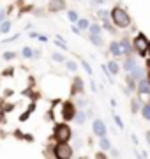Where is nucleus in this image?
I'll use <instances>...</instances> for the list:
<instances>
[{
  "label": "nucleus",
  "instance_id": "obj_1",
  "mask_svg": "<svg viewBox=\"0 0 150 159\" xmlns=\"http://www.w3.org/2000/svg\"><path fill=\"white\" fill-rule=\"evenodd\" d=\"M111 21L115 23L118 29H127L131 25V18H129V14L122 7H113V11H111Z\"/></svg>",
  "mask_w": 150,
  "mask_h": 159
},
{
  "label": "nucleus",
  "instance_id": "obj_2",
  "mask_svg": "<svg viewBox=\"0 0 150 159\" xmlns=\"http://www.w3.org/2000/svg\"><path fill=\"white\" fill-rule=\"evenodd\" d=\"M133 50L136 51L138 55H141V57L147 55V51H148V39H147V35H145V34H138V35H136L134 44H133Z\"/></svg>",
  "mask_w": 150,
  "mask_h": 159
},
{
  "label": "nucleus",
  "instance_id": "obj_3",
  "mask_svg": "<svg viewBox=\"0 0 150 159\" xmlns=\"http://www.w3.org/2000/svg\"><path fill=\"white\" fill-rule=\"evenodd\" d=\"M55 157L58 159H71L73 157V147L67 142H58L55 147Z\"/></svg>",
  "mask_w": 150,
  "mask_h": 159
},
{
  "label": "nucleus",
  "instance_id": "obj_4",
  "mask_svg": "<svg viewBox=\"0 0 150 159\" xmlns=\"http://www.w3.org/2000/svg\"><path fill=\"white\" fill-rule=\"evenodd\" d=\"M73 133H71V127L67 124H58L55 125V138L58 142H69Z\"/></svg>",
  "mask_w": 150,
  "mask_h": 159
},
{
  "label": "nucleus",
  "instance_id": "obj_5",
  "mask_svg": "<svg viewBox=\"0 0 150 159\" xmlns=\"http://www.w3.org/2000/svg\"><path fill=\"white\" fill-rule=\"evenodd\" d=\"M92 131H94V134H97L99 138H101V136H106V133H108V129H106L104 122H103V120H99V119L94 120V124H92Z\"/></svg>",
  "mask_w": 150,
  "mask_h": 159
},
{
  "label": "nucleus",
  "instance_id": "obj_6",
  "mask_svg": "<svg viewBox=\"0 0 150 159\" xmlns=\"http://www.w3.org/2000/svg\"><path fill=\"white\" fill-rule=\"evenodd\" d=\"M74 104L73 102H64V110H62V117L64 120H71V119H74Z\"/></svg>",
  "mask_w": 150,
  "mask_h": 159
},
{
  "label": "nucleus",
  "instance_id": "obj_7",
  "mask_svg": "<svg viewBox=\"0 0 150 159\" xmlns=\"http://www.w3.org/2000/svg\"><path fill=\"white\" fill-rule=\"evenodd\" d=\"M138 92L141 94V96H147V94H150V83H148V80L145 78V76L138 80Z\"/></svg>",
  "mask_w": 150,
  "mask_h": 159
},
{
  "label": "nucleus",
  "instance_id": "obj_8",
  "mask_svg": "<svg viewBox=\"0 0 150 159\" xmlns=\"http://www.w3.org/2000/svg\"><path fill=\"white\" fill-rule=\"evenodd\" d=\"M48 9L51 12H58V11H64L65 9V0H50V4H48Z\"/></svg>",
  "mask_w": 150,
  "mask_h": 159
},
{
  "label": "nucleus",
  "instance_id": "obj_9",
  "mask_svg": "<svg viewBox=\"0 0 150 159\" xmlns=\"http://www.w3.org/2000/svg\"><path fill=\"white\" fill-rule=\"evenodd\" d=\"M81 92H85L83 80H81L80 76H76V78H74V83H73V90H71V94H73V96H76V94H81Z\"/></svg>",
  "mask_w": 150,
  "mask_h": 159
},
{
  "label": "nucleus",
  "instance_id": "obj_10",
  "mask_svg": "<svg viewBox=\"0 0 150 159\" xmlns=\"http://www.w3.org/2000/svg\"><path fill=\"white\" fill-rule=\"evenodd\" d=\"M118 46H120L122 53H126V55H131V51H133V48H131V44H129V39L127 37H124V39L118 43Z\"/></svg>",
  "mask_w": 150,
  "mask_h": 159
},
{
  "label": "nucleus",
  "instance_id": "obj_11",
  "mask_svg": "<svg viewBox=\"0 0 150 159\" xmlns=\"http://www.w3.org/2000/svg\"><path fill=\"white\" fill-rule=\"evenodd\" d=\"M129 73H131V78H133L134 81H136V80H139V78H143V76H145V71H143V69H139L138 66H136V67H134L133 71H129Z\"/></svg>",
  "mask_w": 150,
  "mask_h": 159
},
{
  "label": "nucleus",
  "instance_id": "obj_12",
  "mask_svg": "<svg viewBox=\"0 0 150 159\" xmlns=\"http://www.w3.org/2000/svg\"><path fill=\"white\" fill-rule=\"evenodd\" d=\"M110 53L111 55H115V57H120L122 55V50H120V46H118L117 41H113V43L110 44Z\"/></svg>",
  "mask_w": 150,
  "mask_h": 159
},
{
  "label": "nucleus",
  "instance_id": "obj_13",
  "mask_svg": "<svg viewBox=\"0 0 150 159\" xmlns=\"http://www.w3.org/2000/svg\"><path fill=\"white\" fill-rule=\"evenodd\" d=\"M134 67H136V62H134L133 58H127L126 62H124V69L126 71H133Z\"/></svg>",
  "mask_w": 150,
  "mask_h": 159
},
{
  "label": "nucleus",
  "instance_id": "obj_14",
  "mask_svg": "<svg viewBox=\"0 0 150 159\" xmlns=\"http://www.w3.org/2000/svg\"><path fill=\"white\" fill-rule=\"evenodd\" d=\"M90 41H92L95 46H103V39L99 34H90Z\"/></svg>",
  "mask_w": 150,
  "mask_h": 159
},
{
  "label": "nucleus",
  "instance_id": "obj_15",
  "mask_svg": "<svg viewBox=\"0 0 150 159\" xmlns=\"http://www.w3.org/2000/svg\"><path fill=\"white\" fill-rule=\"evenodd\" d=\"M106 69H108L111 74H117V73H118V64L111 60V62H108V67H106Z\"/></svg>",
  "mask_w": 150,
  "mask_h": 159
},
{
  "label": "nucleus",
  "instance_id": "obj_16",
  "mask_svg": "<svg viewBox=\"0 0 150 159\" xmlns=\"http://www.w3.org/2000/svg\"><path fill=\"white\" fill-rule=\"evenodd\" d=\"M141 111H143V119L145 120H150V104H148V102H145V104H143Z\"/></svg>",
  "mask_w": 150,
  "mask_h": 159
},
{
  "label": "nucleus",
  "instance_id": "obj_17",
  "mask_svg": "<svg viewBox=\"0 0 150 159\" xmlns=\"http://www.w3.org/2000/svg\"><path fill=\"white\" fill-rule=\"evenodd\" d=\"M101 148H103V150H110V148H111L110 140H106L104 136H101Z\"/></svg>",
  "mask_w": 150,
  "mask_h": 159
},
{
  "label": "nucleus",
  "instance_id": "obj_18",
  "mask_svg": "<svg viewBox=\"0 0 150 159\" xmlns=\"http://www.w3.org/2000/svg\"><path fill=\"white\" fill-rule=\"evenodd\" d=\"M76 23L80 25V30H85V29H88V25H90V23H88V20H80V18L76 20Z\"/></svg>",
  "mask_w": 150,
  "mask_h": 159
},
{
  "label": "nucleus",
  "instance_id": "obj_19",
  "mask_svg": "<svg viewBox=\"0 0 150 159\" xmlns=\"http://www.w3.org/2000/svg\"><path fill=\"white\" fill-rule=\"evenodd\" d=\"M9 29H11V21H2V25H0V32H9Z\"/></svg>",
  "mask_w": 150,
  "mask_h": 159
},
{
  "label": "nucleus",
  "instance_id": "obj_20",
  "mask_svg": "<svg viewBox=\"0 0 150 159\" xmlns=\"http://www.w3.org/2000/svg\"><path fill=\"white\" fill-rule=\"evenodd\" d=\"M85 117H87V115L83 113V111H80L78 115L74 113V119H76V122H78V124H83V122H85Z\"/></svg>",
  "mask_w": 150,
  "mask_h": 159
},
{
  "label": "nucleus",
  "instance_id": "obj_21",
  "mask_svg": "<svg viewBox=\"0 0 150 159\" xmlns=\"http://www.w3.org/2000/svg\"><path fill=\"white\" fill-rule=\"evenodd\" d=\"M88 29H90V34H101V27L99 25H88Z\"/></svg>",
  "mask_w": 150,
  "mask_h": 159
},
{
  "label": "nucleus",
  "instance_id": "obj_22",
  "mask_svg": "<svg viewBox=\"0 0 150 159\" xmlns=\"http://www.w3.org/2000/svg\"><path fill=\"white\" fill-rule=\"evenodd\" d=\"M81 66H83V69H85V71H87V73L90 74V76L94 74V71H92V67H90V64H88V62H85V60H81Z\"/></svg>",
  "mask_w": 150,
  "mask_h": 159
},
{
  "label": "nucleus",
  "instance_id": "obj_23",
  "mask_svg": "<svg viewBox=\"0 0 150 159\" xmlns=\"http://www.w3.org/2000/svg\"><path fill=\"white\" fill-rule=\"evenodd\" d=\"M139 108H141V106H139V101H138V99H134V101H133V108H131V111H133V113H138Z\"/></svg>",
  "mask_w": 150,
  "mask_h": 159
},
{
  "label": "nucleus",
  "instance_id": "obj_24",
  "mask_svg": "<svg viewBox=\"0 0 150 159\" xmlns=\"http://www.w3.org/2000/svg\"><path fill=\"white\" fill-rule=\"evenodd\" d=\"M51 58H53V60H57V62H65V57H64V55H60V53H53Z\"/></svg>",
  "mask_w": 150,
  "mask_h": 159
},
{
  "label": "nucleus",
  "instance_id": "obj_25",
  "mask_svg": "<svg viewBox=\"0 0 150 159\" xmlns=\"http://www.w3.org/2000/svg\"><path fill=\"white\" fill-rule=\"evenodd\" d=\"M21 55H23L25 58H30L32 57V48H23V50H21Z\"/></svg>",
  "mask_w": 150,
  "mask_h": 159
},
{
  "label": "nucleus",
  "instance_id": "obj_26",
  "mask_svg": "<svg viewBox=\"0 0 150 159\" xmlns=\"http://www.w3.org/2000/svg\"><path fill=\"white\" fill-rule=\"evenodd\" d=\"M67 18H69L71 21H76V20H78V14H76L74 11H69L67 12Z\"/></svg>",
  "mask_w": 150,
  "mask_h": 159
},
{
  "label": "nucleus",
  "instance_id": "obj_27",
  "mask_svg": "<svg viewBox=\"0 0 150 159\" xmlns=\"http://www.w3.org/2000/svg\"><path fill=\"white\" fill-rule=\"evenodd\" d=\"M115 124L120 127V129H124V122H122V119L118 117V115H115Z\"/></svg>",
  "mask_w": 150,
  "mask_h": 159
},
{
  "label": "nucleus",
  "instance_id": "obj_28",
  "mask_svg": "<svg viewBox=\"0 0 150 159\" xmlns=\"http://www.w3.org/2000/svg\"><path fill=\"white\" fill-rule=\"evenodd\" d=\"M67 64V69H69V71H76V69H78V66H76L74 62H65Z\"/></svg>",
  "mask_w": 150,
  "mask_h": 159
},
{
  "label": "nucleus",
  "instance_id": "obj_29",
  "mask_svg": "<svg viewBox=\"0 0 150 159\" xmlns=\"http://www.w3.org/2000/svg\"><path fill=\"white\" fill-rule=\"evenodd\" d=\"M4 58L6 60H11V58H14V53L12 51H7V53H4Z\"/></svg>",
  "mask_w": 150,
  "mask_h": 159
},
{
  "label": "nucleus",
  "instance_id": "obj_30",
  "mask_svg": "<svg viewBox=\"0 0 150 159\" xmlns=\"http://www.w3.org/2000/svg\"><path fill=\"white\" fill-rule=\"evenodd\" d=\"M35 37H37L39 41H42V43H46V41H48V37H46V35H39V34H37Z\"/></svg>",
  "mask_w": 150,
  "mask_h": 159
},
{
  "label": "nucleus",
  "instance_id": "obj_31",
  "mask_svg": "<svg viewBox=\"0 0 150 159\" xmlns=\"http://www.w3.org/2000/svg\"><path fill=\"white\" fill-rule=\"evenodd\" d=\"M111 150V156H115V157H118V156H120V152H118V150H113V148H110Z\"/></svg>",
  "mask_w": 150,
  "mask_h": 159
},
{
  "label": "nucleus",
  "instance_id": "obj_32",
  "mask_svg": "<svg viewBox=\"0 0 150 159\" xmlns=\"http://www.w3.org/2000/svg\"><path fill=\"white\" fill-rule=\"evenodd\" d=\"M4 18H6V11H0V21H4Z\"/></svg>",
  "mask_w": 150,
  "mask_h": 159
}]
</instances>
